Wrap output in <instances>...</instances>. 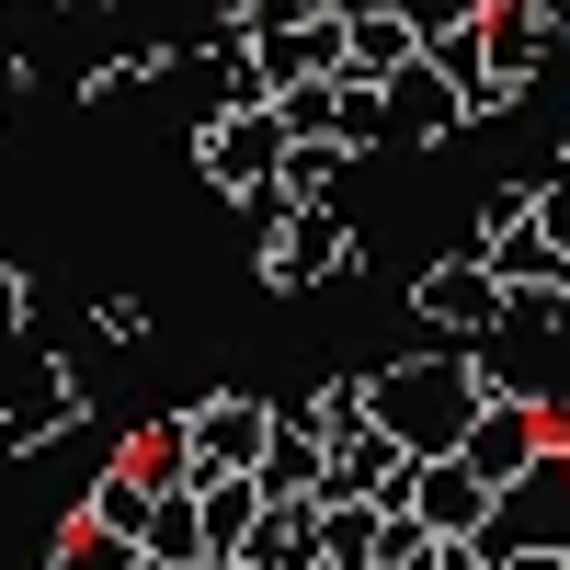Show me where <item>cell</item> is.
<instances>
[{
  "label": "cell",
  "instance_id": "obj_1",
  "mask_svg": "<svg viewBox=\"0 0 570 570\" xmlns=\"http://www.w3.org/2000/svg\"><path fill=\"white\" fill-rule=\"evenodd\" d=\"M491 400H502L491 354H400V365H376V422H389L411 456H456Z\"/></svg>",
  "mask_w": 570,
  "mask_h": 570
},
{
  "label": "cell",
  "instance_id": "obj_2",
  "mask_svg": "<svg viewBox=\"0 0 570 570\" xmlns=\"http://www.w3.org/2000/svg\"><path fill=\"white\" fill-rule=\"evenodd\" d=\"M285 115L274 104H206L195 115V171L217 183V195H263V183H285Z\"/></svg>",
  "mask_w": 570,
  "mask_h": 570
},
{
  "label": "cell",
  "instance_id": "obj_3",
  "mask_svg": "<svg viewBox=\"0 0 570 570\" xmlns=\"http://www.w3.org/2000/svg\"><path fill=\"white\" fill-rule=\"evenodd\" d=\"M274 434H285V411H274V400H252V389H206V400H183V445H195V480H252Z\"/></svg>",
  "mask_w": 570,
  "mask_h": 570
},
{
  "label": "cell",
  "instance_id": "obj_4",
  "mask_svg": "<svg viewBox=\"0 0 570 570\" xmlns=\"http://www.w3.org/2000/svg\"><path fill=\"white\" fill-rule=\"evenodd\" d=\"M343 274H365V240H354L343 206H297L285 228H263V285L274 297H308V285H343Z\"/></svg>",
  "mask_w": 570,
  "mask_h": 570
},
{
  "label": "cell",
  "instance_id": "obj_5",
  "mask_svg": "<svg viewBox=\"0 0 570 570\" xmlns=\"http://www.w3.org/2000/svg\"><path fill=\"white\" fill-rule=\"evenodd\" d=\"M80 422H91L80 365H69V354H35V365L12 376V400H0V445H12V456H46V445H69Z\"/></svg>",
  "mask_w": 570,
  "mask_h": 570
},
{
  "label": "cell",
  "instance_id": "obj_6",
  "mask_svg": "<svg viewBox=\"0 0 570 570\" xmlns=\"http://www.w3.org/2000/svg\"><path fill=\"white\" fill-rule=\"evenodd\" d=\"M480 548L502 559V548H570V445H548L525 480H513L502 502H491V525H480Z\"/></svg>",
  "mask_w": 570,
  "mask_h": 570
},
{
  "label": "cell",
  "instance_id": "obj_7",
  "mask_svg": "<svg viewBox=\"0 0 570 570\" xmlns=\"http://www.w3.org/2000/svg\"><path fill=\"white\" fill-rule=\"evenodd\" d=\"M548 445H559V434H548V400H537V389H502L480 422H468V445H456V456L480 468L491 491H513V480H525V468H537Z\"/></svg>",
  "mask_w": 570,
  "mask_h": 570
},
{
  "label": "cell",
  "instance_id": "obj_8",
  "mask_svg": "<svg viewBox=\"0 0 570 570\" xmlns=\"http://www.w3.org/2000/svg\"><path fill=\"white\" fill-rule=\"evenodd\" d=\"M411 308L434 320V331H502V308H513V285L491 274V252L468 240V252H445V263H422V285H411Z\"/></svg>",
  "mask_w": 570,
  "mask_h": 570
},
{
  "label": "cell",
  "instance_id": "obj_9",
  "mask_svg": "<svg viewBox=\"0 0 570 570\" xmlns=\"http://www.w3.org/2000/svg\"><path fill=\"white\" fill-rule=\"evenodd\" d=\"M456 126H468V91H456V69L434 58V46H422V58L389 80V137L400 149H445Z\"/></svg>",
  "mask_w": 570,
  "mask_h": 570
},
{
  "label": "cell",
  "instance_id": "obj_10",
  "mask_svg": "<svg viewBox=\"0 0 570 570\" xmlns=\"http://www.w3.org/2000/svg\"><path fill=\"white\" fill-rule=\"evenodd\" d=\"M411 480H422V456L376 422V434H354V445H331V502H411Z\"/></svg>",
  "mask_w": 570,
  "mask_h": 570
},
{
  "label": "cell",
  "instance_id": "obj_11",
  "mask_svg": "<svg viewBox=\"0 0 570 570\" xmlns=\"http://www.w3.org/2000/svg\"><path fill=\"white\" fill-rule=\"evenodd\" d=\"M491 502H502V491H491L468 456H422V480H411V513H422L434 537H480V525H491Z\"/></svg>",
  "mask_w": 570,
  "mask_h": 570
},
{
  "label": "cell",
  "instance_id": "obj_12",
  "mask_svg": "<svg viewBox=\"0 0 570 570\" xmlns=\"http://www.w3.org/2000/svg\"><path fill=\"white\" fill-rule=\"evenodd\" d=\"M252 480H263V502H331V445L308 434L297 411H285V434L263 445V468H252Z\"/></svg>",
  "mask_w": 570,
  "mask_h": 570
},
{
  "label": "cell",
  "instance_id": "obj_13",
  "mask_svg": "<svg viewBox=\"0 0 570 570\" xmlns=\"http://www.w3.org/2000/svg\"><path fill=\"white\" fill-rule=\"evenodd\" d=\"M389 513L400 502H320V570H389Z\"/></svg>",
  "mask_w": 570,
  "mask_h": 570
},
{
  "label": "cell",
  "instance_id": "obj_14",
  "mask_svg": "<svg viewBox=\"0 0 570 570\" xmlns=\"http://www.w3.org/2000/svg\"><path fill=\"white\" fill-rule=\"evenodd\" d=\"M285 411H297L320 445H354V434H376V376H320V389L285 400Z\"/></svg>",
  "mask_w": 570,
  "mask_h": 570
},
{
  "label": "cell",
  "instance_id": "obj_15",
  "mask_svg": "<svg viewBox=\"0 0 570 570\" xmlns=\"http://www.w3.org/2000/svg\"><path fill=\"white\" fill-rule=\"evenodd\" d=\"M422 58V35H411V12L389 0V12H354V46H343V80H400Z\"/></svg>",
  "mask_w": 570,
  "mask_h": 570
},
{
  "label": "cell",
  "instance_id": "obj_16",
  "mask_svg": "<svg viewBox=\"0 0 570 570\" xmlns=\"http://www.w3.org/2000/svg\"><path fill=\"white\" fill-rule=\"evenodd\" d=\"M195 502H206V548H217V570L228 559H252V525H263V480H195Z\"/></svg>",
  "mask_w": 570,
  "mask_h": 570
},
{
  "label": "cell",
  "instance_id": "obj_17",
  "mask_svg": "<svg viewBox=\"0 0 570 570\" xmlns=\"http://www.w3.org/2000/svg\"><path fill=\"white\" fill-rule=\"evenodd\" d=\"M149 559H171V570H217V548H206V502H195V480L149 502Z\"/></svg>",
  "mask_w": 570,
  "mask_h": 570
},
{
  "label": "cell",
  "instance_id": "obj_18",
  "mask_svg": "<svg viewBox=\"0 0 570 570\" xmlns=\"http://www.w3.org/2000/svg\"><path fill=\"white\" fill-rule=\"evenodd\" d=\"M480 46H491V58L502 69H548V0H491V12H480Z\"/></svg>",
  "mask_w": 570,
  "mask_h": 570
},
{
  "label": "cell",
  "instance_id": "obj_19",
  "mask_svg": "<svg viewBox=\"0 0 570 570\" xmlns=\"http://www.w3.org/2000/svg\"><path fill=\"white\" fill-rule=\"evenodd\" d=\"M115 456H126V468H137L149 491H183V480H195V445H183V411H171V422H137V434H115Z\"/></svg>",
  "mask_w": 570,
  "mask_h": 570
},
{
  "label": "cell",
  "instance_id": "obj_20",
  "mask_svg": "<svg viewBox=\"0 0 570 570\" xmlns=\"http://www.w3.org/2000/svg\"><path fill=\"white\" fill-rule=\"evenodd\" d=\"M252 559L263 570H320V502H274L252 525Z\"/></svg>",
  "mask_w": 570,
  "mask_h": 570
},
{
  "label": "cell",
  "instance_id": "obj_21",
  "mask_svg": "<svg viewBox=\"0 0 570 570\" xmlns=\"http://www.w3.org/2000/svg\"><path fill=\"white\" fill-rule=\"evenodd\" d=\"M365 149H343V137H297L285 149V195L297 206H343V171H354Z\"/></svg>",
  "mask_w": 570,
  "mask_h": 570
},
{
  "label": "cell",
  "instance_id": "obj_22",
  "mask_svg": "<svg viewBox=\"0 0 570 570\" xmlns=\"http://www.w3.org/2000/svg\"><path fill=\"white\" fill-rule=\"evenodd\" d=\"M58 570H149V548H137L126 525H91V513H69V525H58Z\"/></svg>",
  "mask_w": 570,
  "mask_h": 570
},
{
  "label": "cell",
  "instance_id": "obj_23",
  "mask_svg": "<svg viewBox=\"0 0 570 570\" xmlns=\"http://www.w3.org/2000/svg\"><path fill=\"white\" fill-rule=\"evenodd\" d=\"M331 137H343V149H400L389 137V80H343V126Z\"/></svg>",
  "mask_w": 570,
  "mask_h": 570
},
{
  "label": "cell",
  "instance_id": "obj_24",
  "mask_svg": "<svg viewBox=\"0 0 570 570\" xmlns=\"http://www.w3.org/2000/svg\"><path fill=\"white\" fill-rule=\"evenodd\" d=\"M274 115H285V137H331L343 126V80H285Z\"/></svg>",
  "mask_w": 570,
  "mask_h": 570
},
{
  "label": "cell",
  "instance_id": "obj_25",
  "mask_svg": "<svg viewBox=\"0 0 570 570\" xmlns=\"http://www.w3.org/2000/svg\"><path fill=\"white\" fill-rule=\"evenodd\" d=\"M400 12H411V35H422V46H445V35H468V23H480L491 0H400Z\"/></svg>",
  "mask_w": 570,
  "mask_h": 570
},
{
  "label": "cell",
  "instance_id": "obj_26",
  "mask_svg": "<svg viewBox=\"0 0 570 570\" xmlns=\"http://www.w3.org/2000/svg\"><path fill=\"white\" fill-rule=\"evenodd\" d=\"M91 331H104L115 354H126V343H149V297H126V285H115V297H91Z\"/></svg>",
  "mask_w": 570,
  "mask_h": 570
},
{
  "label": "cell",
  "instance_id": "obj_27",
  "mask_svg": "<svg viewBox=\"0 0 570 570\" xmlns=\"http://www.w3.org/2000/svg\"><path fill=\"white\" fill-rule=\"evenodd\" d=\"M537 217V183H491V195H480V240H491V228H525Z\"/></svg>",
  "mask_w": 570,
  "mask_h": 570
},
{
  "label": "cell",
  "instance_id": "obj_28",
  "mask_svg": "<svg viewBox=\"0 0 570 570\" xmlns=\"http://www.w3.org/2000/svg\"><path fill=\"white\" fill-rule=\"evenodd\" d=\"M23 320H35V274L0 263V343H23Z\"/></svg>",
  "mask_w": 570,
  "mask_h": 570
},
{
  "label": "cell",
  "instance_id": "obj_29",
  "mask_svg": "<svg viewBox=\"0 0 570 570\" xmlns=\"http://www.w3.org/2000/svg\"><path fill=\"white\" fill-rule=\"evenodd\" d=\"M411 570H491V548H480V537H434Z\"/></svg>",
  "mask_w": 570,
  "mask_h": 570
},
{
  "label": "cell",
  "instance_id": "obj_30",
  "mask_svg": "<svg viewBox=\"0 0 570 570\" xmlns=\"http://www.w3.org/2000/svg\"><path fill=\"white\" fill-rule=\"evenodd\" d=\"M23 91H35V69L12 58V46H0V115H23Z\"/></svg>",
  "mask_w": 570,
  "mask_h": 570
},
{
  "label": "cell",
  "instance_id": "obj_31",
  "mask_svg": "<svg viewBox=\"0 0 570 570\" xmlns=\"http://www.w3.org/2000/svg\"><path fill=\"white\" fill-rule=\"evenodd\" d=\"M206 12H228V23H252V12H263V0H206Z\"/></svg>",
  "mask_w": 570,
  "mask_h": 570
},
{
  "label": "cell",
  "instance_id": "obj_32",
  "mask_svg": "<svg viewBox=\"0 0 570 570\" xmlns=\"http://www.w3.org/2000/svg\"><path fill=\"white\" fill-rule=\"evenodd\" d=\"M228 570H263V559H228Z\"/></svg>",
  "mask_w": 570,
  "mask_h": 570
},
{
  "label": "cell",
  "instance_id": "obj_33",
  "mask_svg": "<svg viewBox=\"0 0 570 570\" xmlns=\"http://www.w3.org/2000/svg\"><path fill=\"white\" fill-rule=\"evenodd\" d=\"M80 12H91V0H80Z\"/></svg>",
  "mask_w": 570,
  "mask_h": 570
}]
</instances>
